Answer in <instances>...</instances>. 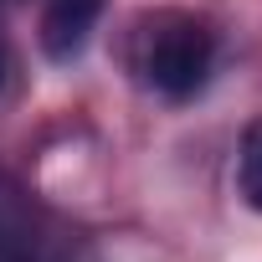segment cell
<instances>
[{"instance_id":"1","label":"cell","mask_w":262,"mask_h":262,"mask_svg":"<svg viewBox=\"0 0 262 262\" xmlns=\"http://www.w3.org/2000/svg\"><path fill=\"white\" fill-rule=\"evenodd\" d=\"M216 67V31L190 11H155L134 31V72L149 93L185 103Z\"/></svg>"},{"instance_id":"2","label":"cell","mask_w":262,"mask_h":262,"mask_svg":"<svg viewBox=\"0 0 262 262\" xmlns=\"http://www.w3.org/2000/svg\"><path fill=\"white\" fill-rule=\"evenodd\" d=\"M103 6H108V0H47V11H41V52L52 62L82 57V47H88Z\"/></svg>"},{"instance_id":"3","label":"cell","mask_w":262,"mask_h":262,"mask_svg":"<svg viewBox=\"0 0 262 262\" xmlns=\"http://www.w3.org/2000/svg\"><path fill=\"white\" fill-rule=\"evenodd\" d=\"M36 236H31V216L21 206V195L0 180V262H31Z\"/></svg>"},{"instance_id":"4","label":"cell","mask_w":262,"mask_h":262,"mask_svg":"<svg viewBox=\"0 0 262 262\" xmlns=\"http://www.w3.org/2000/svg\"><path fill=\"white\" fill-rule=\"evenodd\" d=\"M236 180H242V195L262 211V123H252L242 134V155H236Z\"/></svg>"},{"instance_id":"5","label":"cell","mask_w":262,"mask_h":262,"mask_svg":"<svg viewBox=\"0 0 262 262\" xmlns=\"http://www.w3.org/2000/svg\"><path fill=\"white\" fill-rule=\"evenodd\" d=\"M6 77H11V47H6V36H0V88H6Z\"/></svg>"}]
</instances>
